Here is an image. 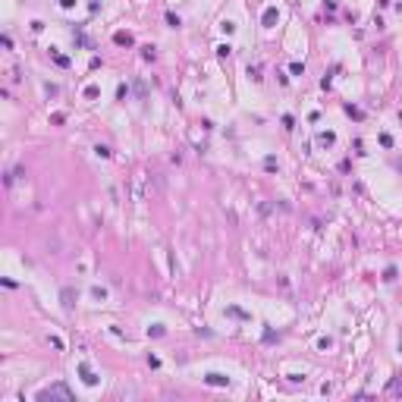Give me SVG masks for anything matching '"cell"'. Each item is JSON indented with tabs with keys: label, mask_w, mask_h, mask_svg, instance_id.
<instances>
[{
	"label": "cell",
	"mask_w": 402,
	"mask_h": 402,
	"mask_svg": "<svg viewBox=\"0 0 402 402\" xmlns=\"http://www.w3.org/2000/svg\"><path fill=\"white\" fill-rule=\"evenodd\" d=\"M41 399H69V389L66 386H51V389H44Z\"/></svg>",
	"instance_id": "cell-1"
}]
</instances>
